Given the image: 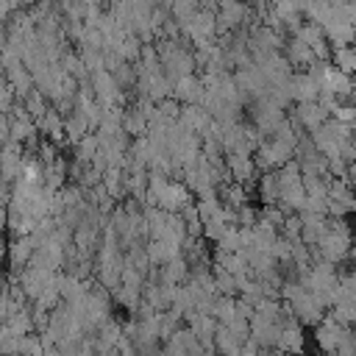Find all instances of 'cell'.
<instances>
[{"label": "cell", "mask_w": 356, "mask_h": 356, "mask_svg": "<svg viewBox=\"0 0 356 356\" xmlns=\"http://www.w3.org/2000/svg\"><path fill=\"white\" fill-rule=\"evenodd\" d=\"M33 253H36V248H33L31 236H17V239L8 245V259H11L14 270L28 267V264H31V259H33Z\"/></svg>", "instance_id": "obj_1"}]
</instances>
